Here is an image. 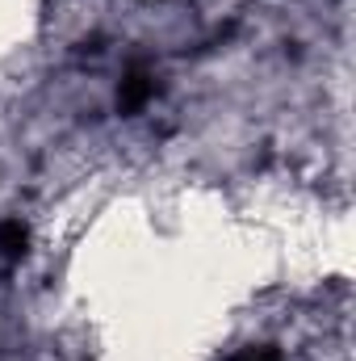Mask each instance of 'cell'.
Segmentation results:
<instances>
[{"label": "cell", "instance_id": "obj_1", "mask_svg": "<svg viewBox=\"0 0 356 361\" xmlns=\"http://www.w3.org/2000/svg\"><path fill=\"white\" fill-rule=\"evenodd\" d=\"M155 92V80L143 72V68H134L126 80H122V92H117V101H122V109H139V105H147V97Z\"/></svg>", "mask_w": 356, "mask_h": 361}, {"label": "cell", "instance_id": "obj_2", "mask_svg": "<svg viewBox=\"0 0 356 361\" xmlns=\"http://www.w3.org/2000/svg\"><path fill=\"white\" fill-rule=\"evenodd\" d=\"M25 244H30V231L21 227V219L0 223V252H4L8 261H21V257H25Z\"/></svg>", "mask_w": 356, "mask_h": 361}, {"label": "cell", "instance_id": "obj_3", "mask_svg": "<svg viewBox=\"0 0 356 361\" xmlns=\"http://www.w3.org/2000/svg\"><path fill=\"white\" fill-rule=\"evenodd\" d=\"M231 361H281V353L268 349V345H260V349H243L239 357H231Z\"/></svg>", "mask_w": 356, "mask_h": 361}]
</instances>
